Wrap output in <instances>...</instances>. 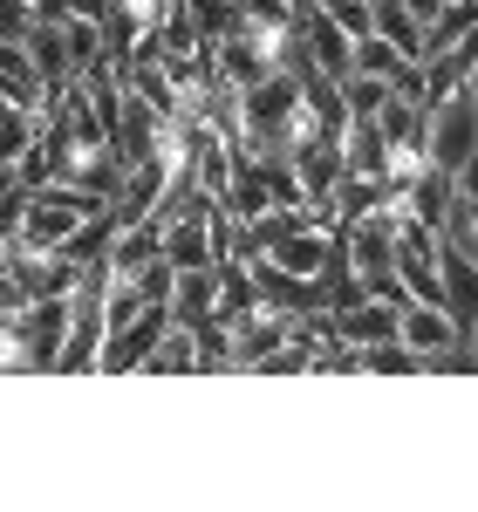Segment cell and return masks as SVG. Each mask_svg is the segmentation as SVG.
<instances>
[{
    "label": "cell",
    "instance_id": "14",
    "mask_svg": "<svg viewBox=\"0 0 478 512\" xmlns=\"http://www.w3.org/2000/svg\"><path fill=\"white\" fill-rule=\"evenodd\" d=\"M321 14H328L342 35H369V0H321Z\"/></svg>",
    "mask_w": 478,
    "mask_h": 512
},
{
    "label": "cell",
    "instance_id": "10",
    "mask_svg": "<svg viewBox=\"0 0 478 512\" xmlns=\"http://www.w3.org/2000/svg\"><path fill=\"white\" fill-rule=\"evenodd\" d=\"M62 48H69V76H82V69H96L103 62V28L96 21H62Z\"/></svg>",
    "mask_w": 478,
    "mask_h": 512
},
{
    "label": "cell",
    "instance_id": "4",
    "mask_svg": "<svg viewBox=\"0 0 478 512\" xmlns=\"http://www.w3.org/2000/svg\"><path fill=\"white\" fill-rule=\"evenodd\" d=\"M328 335H335V342H349V349H369V342L397 335V308H390V301H376V294H356L349 308H335V315H328Z\"/></svg>",
    "mask_w": 478,
    "mask_h": 512
},
{
    "label": "cell",
    "instance_id": "8",
    "mask_svg": "<svg viewBox=\"0 0 478 512\" xmlns=\"http://www.w3.org/2000/svg\"><path fill=\"white\" fill-rule=\"evenodd\" d=\"M144 369H151V376H185V369H199V342H192V328H185V321H164V335L151 342Z\"/></svg>",
    "mask_w": 478,
    "mask_h": 512
},
{
    "label": "cell",
    "instance_id": "1",
    "mask_svg": "<svg viewBox=\"0 0 478 512\" xmlns=\"http://www.w3.org/2000/svg\"><path fill=\"white\" fill-rule=\"evenodd\" d=\"M424 164H438V171H465L478 164V89L472 82H458V89H444L438 103H424Z\"/></svg>",
    "mask_w": 478,
    "mask_h": 512
},
{
    "label": "cell",
    "instance_id": "16",
    "mask_svg": "<svg viewBox=\"0 0 478 512\" xmlns=\"http://www.w3.org/2000/svg\"><path fill=\"white\" fill-rule=\"evenodd\" d=\"M35 21H69V0H28Z\"/></svg>",
    "mask_w": 478,
    "mask_h": 512
},
{
    "label": "cell",
    "instance_id": "11",
    "mask_svg": "<svg viewBox=\"0 0 478 512\" xmlns=\"http://www.w3.org/2000/svg\"><path fill=\"white\" fill-rule=\"evenodd\" d=\"M185 14H192V28H199V41H219L239 28V0H178Z\"/></svg>",
    "mask_w": 478,
    "mask_h": 512
},
{
    "label": "cell",
    "instance_id": "2",
    "mask_svg": "<svg viewBox=\"0 0 478 512\" xmlns=\"http://www.w3.org/2000/svg\"><path fill=\"white\" fill-rule=\"evenodd\" d=\"M287 164H294V185H301V205H315L321 219H328V198H335V185H342V137H301L294 151H287Z\"/></svg>",
    "mask_w": 478,
    "mask_h": 512
},
{
    "label": "cell",
    "instance_id": "6",
    "mask_svg": "<svg viewBox=\"0 0 478 512\" xmlns=\"http://www.w3.org/2000/svg\"><path fill=\"white\" fill-rule=\"evenodd\" d=\"M151 260H158V219H130V226H117L110 253H103L110 274H137V267H151Z\"/></svg>",
    "mask_w": 478,
    "mask_h": 512
},
{
    "label": "cell",
    "instance_id": "15",
    "mask_svg": "<svg viewBox=\"0 0 478 512\" xmlns=\"http://www.w3.org/2000/svg\"><path fill=\"white\" fill-rule=\"evenodd\" d=\"M28 21H35L28 0H0V41H21V35H28Z\"/></svg>",
    "mask_w": 478,
    "mask_h": 512
},
{
    "label": "cell",
    "instance_id": "5",
    "mask_svg": "<svg viewBox=\"0 0 478 512\" xmlns=\"http://www.w3.org/2000/svg\"><path fill=\"white\" fill-rule=\"evenodd\" d=\"M397 342L410 355H438V349L458 342V328H451V315L431 308V301H397Z\"/></svg>",
    "mask_w": 478,
    "mask_h": 512
},
{
    "label": "cell",
    "instance_id": "3",
    "mask_svg": "<svg viewBox=\"0 0 478 512\" xmlns=\"http://www.w3.org/2000/svg\"><path fill=\"white\" fill-rule=\"evenodd\" d=\"M158 130H164V117L137 96V89H123V96H117V117H110V158H117V164L151 158V151H158Z\"/></svg>",
    "mask_w": 478,
    "mask_h": 512
},
{
    "label": "cell",
    "instance_id": "7",
    "mask_svg": "<svg viewBox=\"0 0 478 512\" xmlns=\"http://www.w3.org/2000/svg\"><path fill=\"white\" fill-rule=\"evenodd\" d=\"M369 35H383L390 48H403V55L417 62V48H424V21H417L403 0H369Z\"/></svg>",
    "mask_w": 478,
    "mask_h": 512
},
{
    "label": "cell",
    "instance_id": "13",
    "mask_svg": "<svg viewBox=\"0 0 478 512\" xmlns=\"http://www.w3.org/2000/svg\"><path fill=\"white\" fill-rule=\"evenodd\" d=\"M390 96V82H376V76H342V103H349V117H376V103Z\"/></svg>",
    "mask_w": 478,
    "mask_h": 512
},
{
    "label": "cell",
    "instance_id": "17",
    "mask_svg": "<svg viewBox=\"0 0 478 512\" xmlns=\"http://www.w3.org/2000/svg\"><path fill=\"white\" fill-rule=\"evenodd\" d=\"M69 14H76V21H103V14H110V0H69Z\"/></svg>",
    "mask_w": 478,
    "mask_h": 512
},
{
    "label": "cell",
    "instance_id": "9",
    "mask_svg": "<svg viewBox=\"0 0 478 512\" xmlns=\"http://www.w3.org/2000/svg\"><path fill=\"white\" fill-rule=\"evenodd\" d=\"M369 123H376L383 144H417V137H424V110H417L410 96H397V89L376 103V117H369Z\"/></svg>",
    "mask_w": 478,
    "mask_h": 512
},
{
    "label": "cell",
    "instance_id": "12",
    "mask_svg": "<svg viewBox=\"0 0 478 512\" xmlns=\"http://www.w3.org/2000/svg\"><path fill=\"white\" fill-rule=\"evenodd\" d=\"M35 144V117L28 110H14V117H0V185L14 178V164H21V151Z\"/></svg>",
    "mask_w": 478,
    "mask_h": 512
}]
</instances>
